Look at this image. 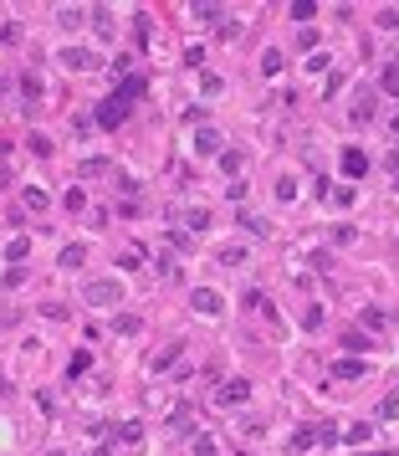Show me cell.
Returning <instances> with one entry per match:
<instances>
[{"instance_id": "6da1fadb", "label": "cell", "mask_w": 399, "mask_h": 456, "mask_svg": "<svg viewBox=\"0 0 399 456\" xmlns=\"http://www.w3.org/2000/svg\"><path fill=\"white\" fill-rule=\"evenodd\" d=\"M215 410H236V405H246L251 400V380H220V389H215Z\"/></svg>"}, {"instance_id": "7a4b0ae2", "label": "cell", "mask_w": 399, "mask_h": 456, "mask_svg": "<svg viewBox=\"0 0 399 456\" xmlns=\"http://www.w3.org/2000/svg\"><path fill=\"white\" fill-rule=\"evenodd\" d=\"M118 297H123L118 282H87V287H82V302H87V308H118Z\"/></svg>"}, {"instance_id": "3957f363", "label": "cell", "mask_w": 399, "mask_h": 456, "mask_svg": "<svg viewBox=\"0 0 399 456\" xmlns=\"http://www.w3.org/2000/svg\"><path fill=\"white\" fill-rule=\"evenodd\" d=\"M128 113H133V103H123V98L113 93V98L98 108V128H118V123H128Z\"/></svg>"}, {"instance_id": "277c9868", "label": "cell", "mask_w": 399, "mask_h": 456, "mask_svg": "<svg viewBox=\"0 0 399 456\" xmlns=\"http://www.w3.org/2000/svg\"><path fill=\"white\" fill-rule=\"evenodd\" d=\"M318 441H323V446H328V441H338V431H332V426L323 421V426H302L297 436H292V446H297V451H307V446H318Z\"/></svg>"}, {"instance_id": "5b68a950", "label": "cell", "mask_w": 399, "mask_h": 456, "mask_svg": "<svg viewBox=\"0 0 399 456\" xmlns=\"http://www.w3.org/2000/svg\"><path fill=\"white\" fill-rule=\"evenodd\" d=\"M62 67H72V72H98L103 62H98V52H87V47H66V52H62Z\"/></svg>"}, {"instance_id": "8992f818", "label": "cell", "mask_w": 399, "mask_h": 456, "mask_svg": "<svg viewBox=\"0 0 399 456\" xmlns=\"http://www.w3.org/2000/svg\"><path fill=\"white\" fill-rule=\"evenodd\" d=\"M195 313H205V318H220V313H226V297H220L215 287H195Z\"/></svg>"}, {"instance_id": "52a82bcc", "label": "cell", "mask_w": 399, "mask_h": 456, "mask_svg": "<svg viewBox=\"0 0 399 456\" xmlns=\"http://www.w3.org/2000/svg\"><path fill=\"white\" fill-rule=\"evenodd\" d=\"M374 103H379V98H374L369 88H359V98H353V108H348V118H353V123H374V113H379Z\"/></svg>"}, {"instance_id": "ba28073f", "label": "cell", "mask_w": 399, "mask_h": 456, "mask_svg": "<svg viewBox=\"0 0 399 456\" xmlns=\"http://www.w3.org/2000/svg\"><path fill=\"white\" fill-rule=\"evenodd\" d=\"M220 149H226V144H220V134H215L210 123H200V128H195V154H220Z\"/></svg>"}, {"instance_id": "9c48e42d", "label": "cell", "mask_w": 399, "mask_h": 456, "mask_svg": "<svg viewBox=\"0 0 399 456\" xmlns=\"http://www.w3.org/2000/svg\"><path fill=\"white\" fill-rule=\"evenodd\" d=\"M343 175H348V180L369 175V154H364V149H343Z\"/></svg>"}, {"instance_id": "30bf717a", "label": "cell", "mask_w": 399, "mask_h": 456, "mask_svg": "<svg viewBox=\"0 0 399 456\" xmlns=\"http://www.w3.org/2000/svg\"><path fill=\"white\" fill-rule=\"evenodd\" d=\"M87 21L98 26V36H103V41H108V36H118V26H113V11H108V6H93V11H87Z\"/></svg>"}, {"instance_id": "8fae6325", "label": "cell", "mask_w": 399, "mask_h": 456, "mask_svg": "<svg viewBox=\"0 0 399 456\" xmlns=\"http://www.w3.org/2000/svg\"><path fill=\"white\" fill-rule=\"evenodd\" d=\"M108 169H113V164H108L103 154H93V159H82V164H77V180H98V175H108Z\"/></svg>"}, {"instance_id": "7c38bea8", "label": "cell", "mask_w": 399, "mask_h": 456, "mask_svg": "<svg viewBox=\"0 0 399 456\" xmlns=\"http://www.w3.org/2000/svg\"><path fill=\"white\" fill-rule=\"evenodd\" d=\"M359 323H364L369 334H384V329H389V313H384V308H364V313H359Z\"/></svg>"}, {"instance_id": "4fadbf2b", "label": "cell", "mask_w": 399, "mask_h": 456, "mask_svg": "<svg viewBox=\"0 0 399 456\" xmlns=\"http://www.w3.org/2000/svg\"><path fill=\"white\" fill-rule=\"evenodd\" d=\"M21 205H26V210H47V190H41V185H26V190H21Z\"/></svg>"}, {"instance_id": "5bb4252c", "label": "cell", "mask_w": 399, "mask_h": 456, "mask_svg": "<svg viewBox=\"0 0 399 456\" xmlns=\"http://www.w3.org/2000/svg\"><path fill=\"white\" fill-rule=\"evenodd\" d=\"M180 221H185V231H210V210H205V205H195V210H185V215H180Z\"/></svg>"}, {"instance_id": "9a60e30c", "label": "cell", "mask_w": 399, "mask_h": 456, "mask_svg": "<svg viewBox=\"0 0 399 456\" xmlns=\"http://www.w3.org/2000/svg\"><path fill=\"white\" fill-rule=\"evenodd\" d=\"M57 21H62L66 31H77L82 21H87V11H82V6H57Z\"/></svg>"}, {"instance_id": "2e32d148", "label": "cell", "mask_w": 399, "mask_h": 456, "mask_svg": "<svg viewBox=\"0 0 399 456\" xmlns=\"http://www.w3.org/2000/svg\"><path fill=\"white\" fill-rule=\"evenodd\" d=\"M21 93H26V103H41V93H47V88H41L36 72H21Z\"/></svg>"}, {"instance_id": "e0dca14e", "label": "cell", "mask_w": 399, "mask_h": 456, "mask_svg": "<svg viewBox=\"0 0 399 456\" xmlns=\"http://www.w3.org/2000/svg\"><path fill=\"white\" fill-rule=\"evenodd\" d=\"M190 446H195V456H215V436H210V431H190Z\"/></svg>"}, {"instance_id": "ac0fdd59", "label": "cell", "mask_w": 399, "mask_h": 456, "mask_svg": "<svg viewBox=\"0 0 399 456\" xmlns=\"http://www.w3.org/2000/svg\"><path fill=\"white\" fill-rule=\"evenodd\" d=\"M332 375H338V380H359L364 375V359H338V364H332Z\"/></svg>"}, {"instance_id": "d6986e66", "label": "cell", "mask_w": 399, "mask_h": 456, "mask_svg": "<svg viewBox=\"0 0 399 456\" xmlns=\"http://www.w3.org/2000/svg\"><path fill=\"white\" fill-rule=\"evenodd\" d=\"M118 441H123V446H139V441H144V426H139V421H123V426H118Z\"/></svg>"}, {"instance_id": "ffe728a7", "label": "cell", "mask_w": 399, "mask_h": 456, "mask_svg": "<svg viewBox=\"0 0 399 456\" xmlns=\"http://www.w3.org/2000/svg\"><path fill=\"white\" fill-rule=\"evenodd\" d=\"M379 88L399 98V62H384V77H379Z\"/></svg>"}, {"instance_id": "44dd1931", "label": "cell", "mask_w": 399, "mask_h": 456, "mask_svg": "<svg viewBox=\"0 0 399 456\" xmlns=\"http://www.w3.org/2000/svg\"><path fill=\"white\" fill-rule=\"evenodd\" d=\"M57 262H62L66 272H72V267H82V262H87V251H82V246H62V256H57Z\"/></svg>"}, {"instance_id": "7402d4cb", "label": "cell", "mask_w": 399, "mask_h": 456, "mask_svg": "<svg viewBox=\"0 0 399 456\" xmlns=\"http://www.w3.org/2000/svg\"><path fill=\"white\" fill-rule=\"evenodd\" d=\"M87 369H93V354H87V349H77V354H72V364H66V375L77 380V375H87Z\"/></svg>"}, {"instance_id": "603a6c76", "label": "cell", "mask_w": 399, "mask_h": 456, "mask_svg": "<svg viewBox=\"0 0 399 456\" xmlns=\"http://www.w3.org/2000/svg\"><path fill=\"white\" fill-rule=\"evenodd\" d=\"M118 98H123V103H133V98H144V77H123V88H118Z\"/></svg>"}, {"instance_id": "cb8c5ba5", "label": "cell", "mask_w": 399, "mask_h": 456, "mask_svg": "<svg viewBox=\"0 0 399 456\" xmlns=\"http://www.w3.org/2000/svg\"><path fill=\"white\" fill-rule=\"evenodd\" d=\"M174 354H185V349H180V343H169V349H164V354H154V359H149V369H174Z\"/></svg>"}, {"instance_id": "d4e9b609", "label": "cell", "mask_w": 399, "mask_h": 456, "mask_svg": "<svg viewBox=\"0 0 399 456\" xmlns=\"http://www.w3.org/2000/svg\"><path fill=\"white\" fill-rule=\"evenodd\" d=\"M220 262L226 267H246V246H220Z\"/></svg>"}, {"instance_id": "484cf974", "label": "cell", "mask_w": 399, "mask_h": 456, "mask_svg": "<svg viewBox=\"0 0 399 456\" xmlns=\"http://www.w3.org/2000/svg\"><path fill=\"white\" fill-rule=\"evenodd\" d=\"M26 251H31V236H16V241L6 246V256H11V262H26Z\"/></svg>"}, {"instance_id": "4316f807", "label": "cell", "mask_w": 399, "mask_h": 456, "mask_svg": "<svg viewBox=\"0 0 399 456\" xmlns=\"http://www.w3.org/2000/svg\"><path fill=\"white\" fill-rule=\"evenodd\" d=\"M277 200H297V180L292 175H277Z\"/></svg>"}, {"instance_id": "83f0119b", "label": "cell", "mask_w": 399, "mask_h": 456, "mask_svg": "<svg viewBox=\"0 0 399 456\" xmlns=\"http://www.w3.org/2000/svg\"><path fill=\"white\" fill-rule=\"evenodd\" d=\"M169 431H190V405H174L169 410Z\"/></svg>"}, {"instance_id": "f1b7e54d", "label": "cell", "mask_w": 399, "mask_h": 456, "mask_svg": "<svg viewBox=\"0 0 399 456\" xmlns=\"http://www.w3.org/2000/svg\"><path fill=\"white\" fill-rule=\"evenodd\" d=\"M246 308H256L261 318H277V308H272V302H266L261 292H246Z\"/></svg>"}, {"instance_id": "f546056e", "label": "cell", "mask_w": 399, "mask_h": 456, "mask_svg": "<svg viewBox=\"0 0 399 456\" xmlns=\"http://www.w3.org/2000/svg\"><path fill=\"white\" fill-rule=\"evenodd\" d=\"M195 21H205V26H210V21H226V11H220V6H210V0H205V6H195Z\"/></svg>"}, {"instance_id": "4dcf8cb0", "label": "cell", "mask_w": 399, "mask_h": 456, "mask_svg": "<svg viewBox=\"0 0 399 456\" xmlns=\"http://www.w3.org/2000/svg\"><path fill=\"white\" fill-rule=\"evenodd\" d=\"M31 154H36V159H47V154H57V149H52V139H47V134H31Z\"/></svg>"}, {"instance_id": "1f68e13d", "label": "cell", "mask_w": 399, "mask_h": 456, "mask_svg": "<svg viewBox=\"0 0 399 456\" xmlns=\"http://www.w3.org/2000/svg\"><path fill=\"white\" fill-rule=\"evenodd\" d=\"M261 72H266V77H277V72H282V52H277V47L261 57Z\"/></svg>"}, {"instance_id": "d6a6232c", "label": "cell", "mask_w": 399, "mask_h": 456, "mask_svg": "<svg viewBox=\"0 0 399 456\" xmlns=\"http://www.w3.org/2000/svg\"><path fill=\"white\" fill-rule=\"evenodd\" d=\"M343 343H348V354H359V349L369 354V334H364V329H353V334H348Z\"/></svg>"}, {"instance_id": "836d02e7", "label": "cell", "mask_w": 399, "mask_h": 456, "mask_svg": "<svg viewBox=\"0 0 399 456\" xmlns=\"http://www.w3.org/2000/svg\"><path fill=\"white\" fill-rule=\"evenodd\" d=\"M241 226H246L251 236H272V226H266V221H261V215H241Z\"/></svg>"}, {"instance_id": "e575fe53", "label": "cell", "mask_w": 399, "mask_h": 456, "mask_svg": "<svg viewBox=\"0 0 399 456\" xmlns=\"http://www.w3.org/2000/svg\"><path fill=\"white\" fill-rule=\"evenodd\" d=\"M369 436H374V426H369V421H364V426H353V431H348V436H343V441H353V446H364V441H369Z\"/></svg>"}, {"instance_id": "d590c367", "label": "cell", "mask_w": 399, "mask_h": 456, "mask_svg": "<svg viewBox=\"0 0 399 456\" xmlns=\"http://www.w3.org/2000/svg\"><path fill=\"white\" fill-rule=\"evenodd\" d=\"M241 31H246V26H241V21H236V16H226V21H220V36H226V41H236Z\"/></svg>"}, {"instance_id": "8d00e7d4", "label": "cell", "mask_w": 399, "mask_h": 456, "mask_svg": "<svg viewBox=\"0 0 399 456\" xmlns=\"http://www.w3.org/2000/svg\"><path fill=\"white\" fill-rule=\"evenodd\" d=\"M66 210H72V215L87 210V190H66Z\"/></svg>"}, {"instance_id": "74e56055", "label": "cell", "mask_w": 399, "mask_h": 456, "mask_svg": "<svg viewBox=\"0 0 399 456\" xmlns=\"http://www.w3.org/2000/svg\"><path fill=\"white\" fill-rule=\"evenodd\" d=\"M220 169H226V175H241V154H236V149H226V154H220Z\"/></svg>"}, {"instance_id": "f35d334b", "label": "cell", "mask_w": 399, "mask_h": 456, "mask_svg": "<svg viewBox=\"0 0 399 456\" xmlns=\"http://www.w3.org/2000/svg\"><path fill=\"white\" fill-rule=\"evenodd\" d=\"M313 16H318L313 0H297V6H292V21H313Z\"/></svg>"}, {"instance_id": "ab89813d", "label": "cell", "mask_w": 399, "mask_h": 456, "mask_svg": "<svg viewBox=\"0 0 399 456\" xmlns=\"http://www.w3.org/2000/svg\"><path fill=\"white\" fill-rule=\"evenodd\" d=\"M226 200H236V205L246 200V180H231V190H226Z\"/></svg>"}, {"instance_id": "60d3db41", "label": "cell", "mask_w": 399, "mask_h": 456, "mask_svg": "<svg viewBox=\"0 0 399 456\" xmlns=\"http://www.w3.org/2000/svg\"><path fill=\"white\" fill-rule=\"evenodd\" d=\"M389 134H399V113H394V118H389Z\"/></svg>"}, {"instance_id": "b9f144b4", "label": "cell", "mask_w": 399, "mask_h": 456, "mask_svg": "<svg viewBox=\"0 0 399 456\" xmlns=\"http://www.w3.org/2000/svg\"><path fill=\"white\" fill-rule=\"evenodd\" d=\"M47 456H62V451H47Z\"/></svg>"}, {"instance_id": "7bdbcfd3", "label": "cell", "mask_w": 399, "mask_h": 456, "mask_svg": "<svg viewBox=\"0 0 399 456\" xmlns=\"http://www.w3.org/2000/svg\"><path fill=\"white\" fill-rule=\"evenodd\" d=\"M394 195H399V180H394Z\"/></svg>"}]
</instances>
